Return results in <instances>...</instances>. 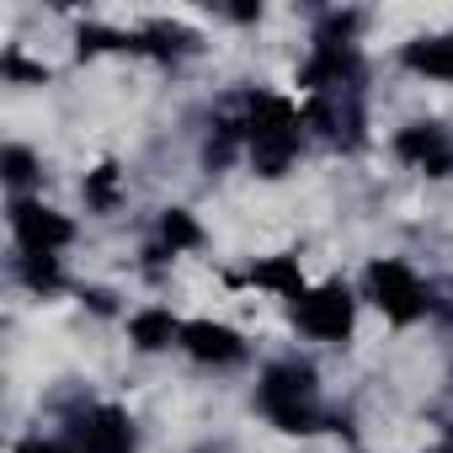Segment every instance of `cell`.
Segmentation results:
<instances>
[{
    "instance_id": "cell-3",
    "label": "cell",
    "mask_w": 453,
    "mask_h": 453,
    "mask_svg": "<svg viewBox=\"0 0 453 453\" xmlns=\"http://www.w3.org/2000/svg\"><path fill=\"white\" fill-rule=\"evenodd\" d=\"M12 235L22 246V257H54L75 241V224L59 213V208H43L33 197H17L12 203Z\"/></svg>"
},
{
    "instance_id": "cell-2",
    "label": "cell",
    "mask_w": 453,
    "mask_h": 453,
    "mask_svg": "<svg viewBox=\"0 0 453 453\" xmlns=\"http://www.w3.org/2000/svg\"><path fill=\"white\" fill-rule=\"evenodd\" d=\"M368 299L395 320V326H416L421 315H426V288H421V278L405 267V262H373L368 267Z\"/></svg>"
},
{
    "instance_id": "cell-20",
    "label": "cell",
    "mask_w": 453,
    "mask_h": 453,
    "mask_svg": "<svg viewBox=\"0 0 453 453\" xmlns=\"http://www.w3.org/2000/svg\"><path fill=\"white\" fill-rule=\"evenodd\" d=\"M86 299H91V310H102V315H107V310H112V294H107V288H91V294H86Z\"/></svg>"
},
{
    "instance_id": "cell-18",
    "label": "cell",
    "mask_w": 453,
    "mask_h": 453,
    "mask_svg": "<svg viewBox=\"0 0 453 453\" xmlns=\"http://www.w3.org/2000/svg\"><path fill=\"white\" fill-rule=\"evenodd\" d=\"M0 65H6V75H12V81H49V70H43V65H33V59H22L17 49H6V59H0Z\"/></svg>"
},
{
    "instance_id": "cell-21",
    "label": "cell",
    "mask_w": 453,
    "mask_h": 453,
    "mask_svg": "<svg viewBox=\"0 0 453 453\" xmlns=\"http://www.w3.org/2000/svg\"><path fill=\"white\" fill-rule=\"evenodd\" d=\"M442 453H453V448H442Z\"/></svg>"
},
{
    "instance_id": "cell-16",
    "label": "cell",
    "mask_w": 453,
    "mask_h": 453,
    "mask_svg": "<svg viewBox=\"0 0 453 453\" xmlns=\"http://www.w3.org/2000/svg\"><path fill=\"white\" fill-rule=\"evenodd\" d=\"M86 203H91V208H102V213L118 203V165H112V160H102V165L86 176Z\"/></svg>"
},
{
    "instance_id": "cell-14",
    "label": "cell",
    "mask_w": 453,
    "mask_h": 453,
    "mask_svg": "<svg viewBox=\"0 0 453 453\" xmlns=\"http://www.w3.org/2000/svg\"><path fill=\"white\" fill-rule=\"evenodd\" d=\"M160 241H165L171 257H176V251L203 246V230H197V219H192L187 208H165V213H160Z\"/></svg>"
},
{
    "instance_id": "cell-19",
    "label": "cell",
    "mask_w": 453,
    "mask_h": 453,
    "mask_svg": "<svg viewBox=\"0 0 453 453\" xmlns=\"http://www.w3.org/2000/svg\"><path fill=\"white\" fill-rule=\"evenodd\" d=\"M17 453H70V448H59L49 437H27V442H17Z\"/></svg>"
},
{
    "instance_id": "cell-11",
    "label": "cell",
    "mask_w": 453,
    "mask_h": 453,
    "mask_svg": "<svg viewBox=\"0 0 453 453\" xmlns=\"http://www.w3.org/2000/svg\"><path fill=\"white\" fill-rule=\"evenodd\" d=\"M75 54L81 59H96V54H144V38L139 33H118V27L81 22L75 27Z\"/></svg>"
},
{
    "instance_id": "cell-17",
    "label": "cell",
    "mask_w": 453,
    "mask_h": 453,
    "mask_svg": "<svg viewBox=\"0 0 453 453\" xmlns=\"http://www.w3.org/2000/svg\"><path fill=\"white\" fill-rule=\"evenodd\" d=\"M0 176H6L12 187L33 181V176H38V160H33V150H27V144H6V155H0Z\"/></svg>"
},
{
    "instance_id": "cell-13",
    "label": "cell",
    "mask_w": 453,
    "mask_h": 453,
    "mask_svg": "<svg viewBox=\"0 0 453 453\" xmlns=\"http://www.w3.org/2000/svg\"><path fill=\"white\" fill-rule=\"evenodd\" d=\"M139 38H144V54H155V59H171V54H192L197 49V33H187L181 22H150Z\"/></svg>"
},
{
    "instance_id": "cell-8",
    "label": "cell",
    "mask_w": 453,
    "mask_h": 453,
    "mask_svg": "<svg viewBox=\"0 0 453 453\" xmlns=\"http://www.w3.org/2000/svg\"><path fill=\"white\" fill-rule=\"evenodd\" d=\"M357 75H363V59H357V49L315 43L310 65L299 70V86H310V91H331V86H352Z\"/></svg>"
},
{
    "instance_id": "cell-4",
    "label": "cell",
    "mask_w": 453,
    "mask_h": 453,
    "mask_svg": "<svg viewBox=\"0 0 453 453\" xmlns=\"http://www.w3.org/2000/svg\"><path fill=\"white\" fill-rule=\"evenodd\" d=\"M294 315H299V331H310L315 342L342 347V342L352 336V294H347L342 283H326V288L304 294V299L294 304Z\"/></svg>"
},
{
    "instance_id": "cell-9",
    "label": "cell",
    "mask_w": 453,
    "mask_h": 453,
    "mask_svg": "<svg viewBox=\"0 0 453 453\" xmlns=\"http://www.w3.org/2000/svg\"><path fill=\"white\" fill-rule=\"evenodd\" d=\"M400 65L416 70V75H432V81H453V38L437 33V38H411L400 49Z\"/></svg>"
},
{
    "instance_id": "cell-12",
    "label": "cell",
    "mask_w": 453,
    "mask_h": 453,
    "mask_svg": "<svg viewBox=\"0 0 453 453\" xmlns=\"http://www.w3.org/2000/svg\"><path fill=\"white\" fill-rule=\"evenodd\" d=\"M251 283L257 288H273V294H283V299H304L310 288H304V273H299V257H267V262H257L251 267Z\"/></svg>"
},
{
    "instance_id": "cell-1",
    "label": "cell",
    "mask_w": 453,
    "mask_h": 453,
    "mask_svg": "<svg viewBox=\"0 0 453 453\" xmlns=\"http://www.w3.org/2000/svg\"><path fill=\"white\" fill-rule=\"evenodd\" d=\"M257 400H262L267 421L278 432H288V437H304V432L320 426V411H315V368L310 363H294V357L288 363H273L262 373Z\"/></svg>"
},
{
    "instance_id": "cell-7",
    "label": "cell",
    "mask_w": 453,
    "mask_h": 453,
    "mask_svg": "<svg viewBox=\"0 0 453 453\" xmlns=\"http://www.w3.org/2000/svg\"><path fill=\"white\" fill-rule=\"evenodd\" d=\"M181 347H187L197 363H213V368H230V363L246 357L241 331L219 326V320H187V326H181Z\"/></svg>"
},
{
    "instance_id": "cell-6",
    "label": "cell",
    "mask_w": 453,
    "mask_h": 453,
    "mask_svg": "<svg viewBox=\"0 0 453 453\" xmlns=\"http://www.w3.org/2000/svg\"><path fill=\"white\" fill-rule=\"evenodd\" d=\"M395 155L411 160V165H421L426 176H453V144L442 139L437 123H411V128H400V134H395Z\"/></svg>"
},
{
    "instance_id": "cell-10",
    "label": "cell",
    "mask_w": 453,
    "mask_h": 453,
    "mask_svg": "<svg viewBox=\"0 0 453 453\" xmlns=\"http://www.w3.org/2000/svg\"><path fill=\"white\" fill-rule=\"evenodd\" d=\"M128 342L139 347V352H165L171 342H181V320L171 315V310H139L134 320H128Z\"/></svg>"
},
{
    "instance_id": "cell-15",
    "label": "cell",
    "mask_w": 453,
    "mask_h": 453,
    "mask_svg": "<svg viewBox=\"0 0 453 453\" xmlns=\"http://www.w3.org/2000/svg\"><path fill=\"white\" fill-rule=\"evenodd\" d=\"M17 278H22L33 294H54V288L65 283L59 257H17Z\"/></svg>"
},
{
    "instance_id": "cell-5",
    "label": "cell",
    "mask_w": 453,
    "mask_h": 453,
    "mask_svg": "<svg viewBox=\"0 0 453 453\" xmlns=\"http://www.w3.org/2000/svg\"><path fill=\"white\" fill-rule=\"evenodd\" d=\"M75 453H134V421L123 405H96L75 426Z\"/></svg>"
}]
</instances>
